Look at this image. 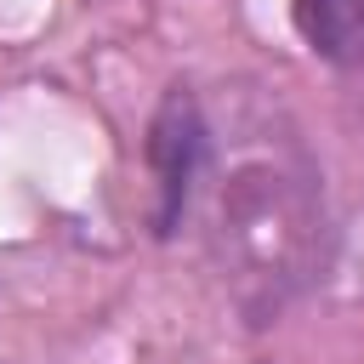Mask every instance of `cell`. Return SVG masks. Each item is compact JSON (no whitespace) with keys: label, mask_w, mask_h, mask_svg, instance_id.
<instances>
[{"label":"cell","mask_w":364,"mask_h":364,"mask_svg":"<svg viewBox=\"0 0 364 364\" xmlns=\"http://www.w3.org/2000/svg\"><path fill=\"white\" fill-rule=\"evenodd\" d=\"M296 23L318 57L364 74V0H296Z\"/></svg>","instance_id":"1"}]
</instances>
